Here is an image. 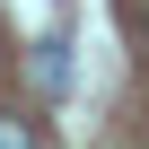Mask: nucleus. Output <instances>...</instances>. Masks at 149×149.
I'll use <instances>...</instances> for the list:
<instances>
[{
	"label": "nucleus",
	"instance_id": "nucleus-1",
	"mask_svg": "<svg viewBox=\"0 0 149 149\" xmlns=\"http://www.w3.org/2000/svg\"><path fill=\"white\" fill-rule=\"evenodd\" d=\"M0 149H35V123L26 114H0Z\"/></svg>",
	"mask_w": 149,
	"mask_h": 149
}]
</instances>
